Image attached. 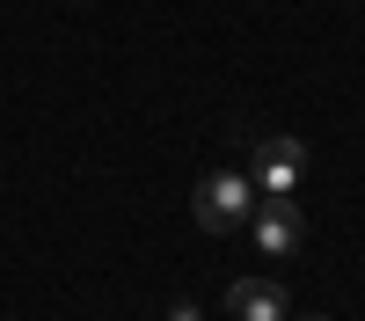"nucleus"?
I'll list each match as a JSON object with an SVG mask.
<instances>
[{
    "label": "nucleus",
    "mask_w": 365,
    "mask_h": 321,
    "mask_svg": "<svg viewBox=\"0 0 365 321\" xmlns=\"http://www.w3.org/2000/svg\"><path fill=\"white\" fill-rule=\"evenodd\" d=\"M190 212H197L205 233H241V226L256 219V183L241 168H212L205 183H197V197H190Z\"/></svg>",
    "instance_id": "f257e3e1"
},
{
    "label": "nucleus",
    "mask_w": 365,
    "mask_h": 321,
    "mask_svg": "<svg viewBox=\"0 0 365 321\" xmlns=\"http://www.w3.org/2000/svg\"><path fill=\"white\" fill-rule=\"evenodd\" d=\"M299 175H307V146L299 139H256V197H292Z\"/></svg>",
    "instance_id": "f03ea898"
},
{
    "label": "nucleus",
    "mask_w": 365,
    "mask_h": 321,
    "mask_svg": "<svg viewBox=\"0 0 365 321\" xmlns=\"http://www.w3.org/2000/svg\"><path fill=\"white\" fill-rule=\"evenodd\" d=\"M256 248L263 256H299V241H307V219H299L292 197H256Z\"/></svg>",
    "instance_id": "7ed1b4c3"
},
{
    "label": "nucleus",
    "mask_w": 365,
    "mask_h": 321,
    "mask_svg": "<svg viewBox=\"0 0 365 321\" xmlns=\"http://www.w3.org/2000/svg\"><path fill=\"white\" fill-rule=\"evenodd\" d=\"M227 314H234V321H292L278 278H234V285H227Z\"/></svg>",
    "instance_id": "20e7f679"
},
{
    "label": "nucleus",
    "mask_w": 365,
    "mask_h": 321,
    "mask_svg": "<svg viewBox=\"0 0 365 321\" xmlns=\"http://www.w3.org/2000/svg\"><path fill=\"white\" fill-rule=\"evenodd\" d=\"M161 321H205V314H197V307H190V300H175V307H168V314H161Z\"/></svg>",
    "instance_id": "39448f33"
}]
</instances>
